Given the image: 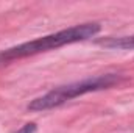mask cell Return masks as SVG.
<instances>
[{"label":"cell","mask_w":134,"mask_h":133,"mask_svg":"<svg viewBox=\"0 0 134 133\" xmlns=\"http://www.w3.org/2000/svg\"><path fill=\"white\" fill-rule=\"evenodd\" d=\"M34 132H36V125L33 122H30V124H25L19 132H16V133H34Z\"/></svg>","instance_id":"obj_4"},{"label":"cell","mask_w":134,"mask_h":133,"mask_svg":"<svg viewBox=\"0 0 134 133\" xmlns=\"http://www.w3.org/2000/svg\"><path fill=\"white\" fill-rule=\"evenodd\" d=\"M120 78L122 77L117 75V74H106V75H98V77H94V78H86L83 81L70 83V85H66V86H59L56 89H52L45 96L34 99L28 105V110L41 111V110H48V108L59 106L67 100L78 97V96H83L86 93L111 88L115 83H119Z\"/></svg>","instance_id":"obj_2"},{"label":"cell","mask_w":134,"mask_h":133,"mask_svg":"<svg viewBox=\"0 0 134 133\" xmlns=\"http://www.w3.org/2000/svg\"><path fill=\"white\" fill-rule=\"evenodd\" d=\"M100 24L97 22H89V24H81V25H75L66 30H61L58 33L48 34V36H42L39 39H34L30 42H24L20 45L6 49L0 52V64L9 63L13 60H20L25 57H31L37 55L52 49H58L63 47L66 44L72 42H78V41H84L87 38H92L100 32Z\"/></svg>","instance_id":"obj_1"},{"label":"cell","mask_w":134,"mask_h":133,"mask_svg":"<svg viewBox=\"0 0 134 133\" xmlns=\"http://www.w3.org/2000/svg\"><path fill=\"white\" fill-rule=\"evenodd\" d=\"M98 44L111 49H134V36H123V38H104L98 41Z\"/></svg>","instance_id":"obj_3"}]
</instances>
